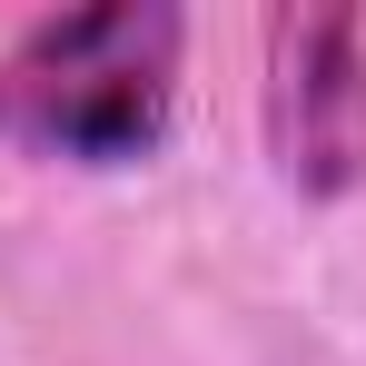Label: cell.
<instances>
[{"instance_id": "cell-1", "label": "cell", "mask_w": 366, "mask_h": 366, "mask_svg": "<svg viewBox=\"0 0 366 366\" xmlns=\"http://www.w3.org/2000/svg\"><path fill=\"white\" fill-rule=\"evenodd\" d=\"M188 20L169 0H99L30 20L0 60V139L69 169H129L169 139Z\"/></svg>"}, {"instance_id": "cell-2", "label": "cell", "mask_w": 366, "mask_h": 366, "mask_svg": "<svg viewBox=\"0 0 366 366\" xmlns=\"http://www.w3.org/2000/svg\"><path fill=\"white\" fill-rule=\"evenodd\" d=\"M267 159L297 198L366 179V30L357 10H277L267 30Z\"/></svg>"}]
</instances>
